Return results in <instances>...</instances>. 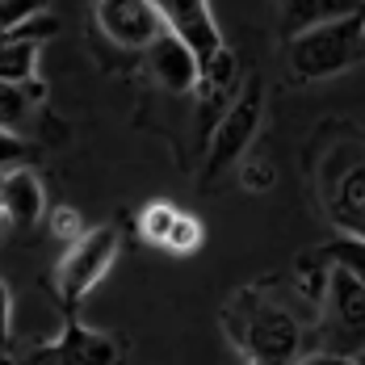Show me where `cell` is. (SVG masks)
Listing matches in <instances>:
<instances>
[{
	"label": "cell",
	"instance_id": "cell-15",
	"mask_svg": "<svg viewBox=\"0 0 365 365\" xmlns=\"http://www.w3.org/2000/svg\"><path fill=\"white\" fill-rule=\"evenodd\" d=\"M324 260H328L331 269H344L349 277H357L365 286V244L361 240H353V235H336L331 244H324Z\"/></svg>",
	"mask_w": 365,
	"mask_h": 365
},
{
	"label": "cell",
	"instance_id": "cell-9",
	"mask_svg": "<svg viewBox=\"0 0 365 365\" xmlns=\"http://www.w3.org/2000/svg\"><path fill=\"white\" fill-rule=\"evenodd\" d=\"M193 93H197V135L210 143V135L222 122V113L240 101V59L231 51H222L215 63L202 68Z\"/></svg>",
	"mask_w": 365,
	"mask_h": 365
},
{
	"label": "cell",
	"instance_id": "cell-23",
	"mask_svg": "<svg viewBox=\"0 0 365 365\" xmlns=\"http://www.w3.org/2000/svg\"><path fill=\"white\" fill-rule=\"evenodd\" d=\"M302 365H361V361H353V357H336V353H311Z\"/></svg>",
	"mask_w": 365,
	"mask_h": 365
},
{
	"label": "cell",
	"instance_id": "cell-2",
	"mask_svg": "<svg viewBox=\"0 0 365 365\" xmlns=\"http://www.w3.org/2000/svg\"><path fill=\"white\" fill-rule=\"evenodd\" d=\"M361 26L365 9L349 17H331V21H311L307 30L290 38V51H286L290 72L298 80H328L361 63Z\"/></svg>",
	"mask_w": 365,
	"mask_h": 365
},
{
	"label": "cell",
	"instance_id": "cell-7",
	"mask_svg": "<svg viewBox=\"0 0 365 365\" xmlns=\"http://www.w3.org/2000/svg\"><path fill=\"white\" fill-rule=\"evenodd\" d=\"M93 17H97V30L126 51H147L164 34L155 0H101L93 4Z\"/></svg>",
	"mask_w": 365,
	"mask_h": 365
},
{
	"label": "cell",
	"instance_id": "cell-5",
	"mask_svg": "<svg viewBox=\"0 0 365 365\" xmlns=\"http://www.w3.org/2000/svg\"><path fill=\"white\" fill-rule=\"evenodd\" d=\"M260 130V84H248L240 93V101L222 113V122L215 126L210 143H206V177H222L231 164H244L248 143Z\"/></svg>",
	"mask_w": 365,
	"mask_h": 365
},
{
	"label": "cell",
	"instance_id": "cell-18",
	"mask_svg": "<svg viewBox=\"0 0 365 365\" xmlns=\"http://www.w3.org/2000/svg\"><path fill=\"white\" fill-rule=\"evenodd\" d=\"M34 13H42V4H34V0H0V38L21 30Z\"/></svg>",
	"mask_w": 365,
	"mask_h": 365
},
{
	"label": "cell",
	"instance_id": "cell-22",
	"mask_svg": "<svg viewBox=\"0 0 365 365\" xmlns=\"http://www.w3.org/2000/svg\"><path fill=\"white\" fill-rule=\"evenodd\" d=\"M9 340H13V294L0 277V349H9Z\"/></svg>",
	"mask_w": 365,
	"mask_h": 365
},
{
	"label": "cell",
	"instance_id": "cell-17",
	"mask_svg": "<svg viewBox=\"0 0 365 365\" xmlns=\"http://www.w3.org/2000/svg\"><path fill=\"white\" fill-rule=\"evenodd\" d=\"M202 240H206L202 222L193 219V215H185V210H181V219H177L173 235H168V252H197V248H202Z\"/></svg>",
	"mask_w": 365,
	"mask_h": 365
},
{
	"label": "cell",
	"instance_id": "cell-20",
	"mask_svg": "<svg viewBox=\"0 0 365 365\" xmlns=\"http://www.w3.org/2000/svg\"><path fill=\"white\" fill-rule=\"evenodd\" d=\"M30 155V147L21 143V135H13V130H0V177L4 173H13V168H21V160Z\"/></svg>",
	"mask_w": 365,
	"mask_h": 365
},
{
	"label": "cell",
	"instance_id": "cell-12",
	"mask_svg": "<svg viewBox=\"0 0 365 365\" xmlns=\"http://www.w3.org/2000/svg\"><path fill=\"white\" fill-rule=\"evenodd\" d=\"M0 206H4V219L17 231H34L42 222L46 193H42V181H38L34 168H13L0 177Z\"/></svg>",
	"mask_w": 365,
	"mask_h": 365
},
{
	"label": "cell",
	"instance_id": "cell-19",
	"mask_svg": "<svg viewBox=\"0 0 365 365\" xmlns=\"http://www.w3.org/2000/svg\"><path fill=\"white\" fill-rule=\"evenodd\" d=\"M51 231H55V235L72 248V244L84 235V231H88V227L80 222V215H76L72 206H59V210H51Z\"/></svg>",
	"mask_w": 365,
	"mask_h": 365
},
{
	"label": "cell",
	"instance_id": "cell-3",
	"mask_svg": "<svg viewBox=\"0 0 365 365\" xmlns=\"http://www.w3.org/2000/svg\"><path fill=\"white\" fill-rule=\"evenodd\" d=\"M315 353H336V357H353V361L365 357V286L331 264L328 282H324V298H319Z\"/></svg>",
	"mask_w": 365,
	"mask_h": 365
},
{
	"label": "cell",
	"instance_id": "cell-6",
	"mask_svg": "<svg viewBox=\"0 0 365 365\" xmlns=\"http://www.w3.org/2000/svg\"><path fill=\"white\" fill-rule=\"evenodd\" d=\"M155 9H160L164 30L173 38H181L202 68L215 63L222 51H227L222 46V34H219V21H215V13H210L206 0H155Z\"/></svg>",
	"mask_w": 365,
	"mask_h": 365
},
{
	"label": "cell",
	"instance_id": "cell-11",
	"mask_svg": "<svg viewBox=\"0 0 365 365\" xmlns=\"http://www.w3.org/2000/svg\"><path fill=\"white\" fill-rule=\"evenodd\" d=\"M147 72L155 76V84L164 93H193L197 88V76L202 63L193 59V51L185 46L181 38H173L168 30L147 46Z\"/></svg>",
	"mask_w": 365,
	"mask_h": 365
},
{
	"label": "cell",
	"instance_id": "cell-27",
	"mask_svg": "<svg viewBox=\"0 0 365 365\" xmlns=\"http://www.w3.org/2000/svg\"><path fill=\"white\" fill-rule=\"evenodd\" d=\"M0 353H4V349H0ZM0 365H4V361H0Z\"/></svg>",
	"mask_w": 365,
	"mask_h": 365
},
{
	"label": "cell",
	"instance_id": "cell-10",
	"mask_svg": "<svg viewBox=\"0 0 365 365\" xmlns=\"http://www.w3.org/2000/svg\"><path fill=\"white\" fill-rule=\"evenodd\" d=\"M59 30V21L42 9L34 13L21 30H13L9 38H0V80L9 84H30L34 80V63H38V51L42 42Z\"/></svg>",
	"mask_w": 365,
	"mask_h": 365
},
{
	"label": "cell",
	"instance_id": "cell-21",
	"mask_svg": "<svg viewBox=\"0 0 365 365\" xmlns=\"http://www.w3.org/2000/svg\"><path fill=\"white\" fill-rule=\"evenodd\" d=\"M240 177H244V185H248L252 193H260V189L273 185V164H269V160H244Z\"/></svg>",
	"mask_w": 365,
	"mask_h": 365
},
{
	"label": "cell",
	"instance_id": "cell-4",
	"mask_svg": "<svg viewBox=\"0 0 365 365\" xmlns=\"http://www.w3.org/2000/svg\"><path fill=\"white\" fill-rule=\"evenodd\" d=\"M118 248H122V244H118V227L101 222V227H88L72 248L59 256L55 277H59V298H63L68 311H76V307L84 302V294L113 269Z\"/></svg>",
	"mask_w": 365,
	"mask_h": 365
},
{
	"label": "cell",
	"instance_id": "cell-13",
	"mask_svg": "<svg viewBox=\"0 0 365 365\" xmlns=\"http://www.w3.org/2000/svg\"><path fill=\"white\" fill-rule=\"evenodd\" d=\"M46 353L59 365H118V344L110 336L84 328L76 319H68V328L59 331L55 344H46Z\"/></svg>",
	"mask_w": 365,
	"mask_h": 365
},
{
	"label": "cell",
	"instance_id": "cell-24",
	"mask_svg": "<svg viewBox=\"0 0 365 365\" xmlns=\"http://www.w3.org/2000/svg\"><path fill=\"white\" fill-rule=\"evenodd\" d=\"M13 365H59V361H55V357H51L46 349H38V353H30L26 361H13Z\"/></svg>",
	"mask_w": 365,
	"mask_h": 365
},
{
	"label": "cell",
	"instance_id": "cell-26",
	"mask_svg": "<svg viewBox=\"0 0 365 365\" xmlns=\"http://www.w3.org/2000/svg\"><path fill=\"white\" fill-rule=\"evenodd\" d=\"M0 219H4V206H0Z\"/></svg>",
	"mask_w": 365,
	"mask_h": 365
},
{
	"label": "cell",
	"instance_id": "cell-1",
	"mask_svg": "<svg viewBox=\"0 0 365 365\" xmlns=\"http://www.w3.org/2000/svg\"><path fill=\"white\" fill-rule=\"evenodd\" d=\"M227 328L248 365H302L315 353L290 302H282L277 294L260 290V286L240 290L227 302Z\"/></svg>",
	"mask_w": 365,
	"mask_h": 365
},
{
	"label": "cell",
	"instance_id": "cell-25",
	"mask_svg": "<svg viewBox=\"0 0 365 365\" xmlns=\"http://www.w3.org/2000/svg\"><path fill=\"white\" fill-rule=\"evenodd\" d=\"M361 59H365V26H361Z\"/></svg>",
	"mask_w": 365,
	"mask_h": 365
},
{
	"label": "cell",
	"instance_id": "cell-8",
	"mask_svg": "<svg viewBox=\"0 0 365 365\" xmlns=\"http://www.w3.org/2000/svg\"><path fill=\"white\" fill-rule=\"evenodd\" d=\"M328 215L340 235L365 244V151H349L336 168L328 164Z\"/></svg>",
	"mask_w": 365,
	"mask_h": 365
},
{
	"label": "cell",
	"instance_id": "cell-16",
	"mask_svg": "<svg viewBox=\"0 0 365 365\" xmlns=\"http://www.w3.org/2000/svg\"><path fill=\"white\" fill-rule=\"evenodd\" d=\"M26 118H30V97H26V88L0 80V130H13V135H17V130L26 126Z\"/></svg>",
	"mask_w": 365,
	"mask_h": 365
},
{
	"label": "cell",
	"instance_id": "cell-14",
	"mask_svg": "<svg viewBox=\"0 0 365 365\" xmlns=\"http://www.w3.org/2000/svg\"><path fill=\"white\" fill-rule=\"evenodd\" d=\"M177 219H181V210L173 202H151V206L139 210V235L155 248H168V235H173Z\"/></svg>",
	"mask_w": 365,
	"mask_h": 365
}]
</instances>
